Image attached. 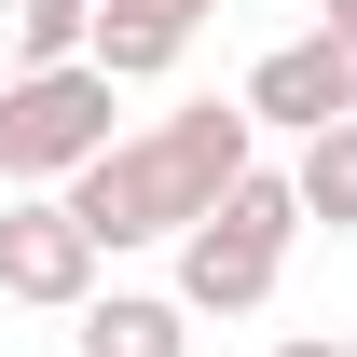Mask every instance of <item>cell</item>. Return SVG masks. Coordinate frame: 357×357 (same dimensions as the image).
Returning <instances> with one entry per match:
<instances>
[{
  "label": "cell",
  "mask_w": 357,
  "mask_h": 357,
  "mask_svg": "<svg viewBox=\"0 0 357 357\" xmlns=\"http://www.w3.org/2000/svg\"><path fill=\"white\" fill-rule=\"evenodd\" d=\"M83 357H192V303L178 289H96L83 303Z\"/></svg>",
  "instance_id": "52a82bcc"
},
{
  "label": "cell",
  "mask_w": 357,
  "mask_h": 357,
  "mask_svg": "<svg viewBox=\"0 0 357 357\" xmlns=\"http://www.w3.org/2000/svg\"><path fill=\"white\" fill-rule=\"evenodd\" d=\"M316 28H330V42H357V0H330V14H316Z\"/></svg>",
  "instance_id": "8fae6325"
},
{
  "label": "cell",
  "mask_w": 357,
  "mask_h": 357,
  "mask_svg": "<svg viewBox=\"0 0 357 357\" xmlns=\"http://www.w3.org/2000/svg\"><path fill=\"white\" fill-rule=\"evenodd\" d=\"M110 69H96V55H69V69H0V178H14V192H69V178L96 165V151H110Z\"/></svg>",
  "instance_id": "3957f363"
},
{
  "label": "cell",
  "mask_w": 357,
  "mask_h": 357,
  "mask_svg": "<svg viewBox=\"0 0 357 357\" xmlns=\"http://www.w3.org/2000/svg\"><path fill=\"white\" fill-rule=\"evenodd\" d=\"M248 165H261L248 96H192V110H165L151 137H110V151L69 178V220H83L96 248H178Z\"/></svg>",
  "instance_id": "6da1fadb"
},
{
  "label": "cell",
  "mask_w": 357,
  "mask_h": 357,
  "mask_svg": "<svg viewBox=\"0 0 357 357\" xmlns=\"http://www.w3.org/2000/svg\"><path fill=\"white\" fill-rule=\"evenodd\" d=\"M289 234H303L289 165H248L206 220L178 234V303H192V316H261V303H275V275H289Z\"/></svg>",
  "instance_id": "7a4b0ae2"
},
{
  "label": "cell",
  "mask_w": 357,
  "mask_h": 357,
  "mask_svg": "<svg viewBox=\"0 0 357 357\" xmlns=\"http://www.w3.org/2000/svg\"><path fill=\"white\" fill-rule=\"evenodd\" d=\"M234 96H248V124H261V137H316V124H344V55L316 42V28H303V42H261Z\"/></svg>",
  "instance_id": "5b68a950"
},
{
  "label": "cell",
  "mask_w": 357,
  "mask_h": 357,
  "mask_svg": "<svg viewBox=\"0 0 357 357\" xmlns=\"http://www.w3.org/2000/svg\"><path fill=\"white\" fill-rule=\"evenodd\" d=\"M0 42H14V69H69L96 42V0H0Z\"/></svg>",
  "instance_id": "9c48e42d"
},
{
  "label": "cell",
  "mask_w": 357,
  "mask_h": 357,
  "mask_svg": "<svg viewBox=\"0 0 357 357\" xmlns=\"http://www.w3.org/2000/svg\"><path fill=\"white\" fill-rule=\"evenodd\" d=\"M289 192H303V234H316V220H330V234H357V110L303 137V165H289Z\"/></svg>",
  "instance_id": "ba28073f"
},
{
  "label": "cell",
  "mask_w": 357,
  "mask_h": 357,
  "mask_svg": "<svg viewBox=\"0 0 357 357\" xmlns=\"http://www.w3.org/2000/svg\"><path fill=\"white\" fill-rule=\"evenodd\" d=\"M96 261H110V248L69 220V192H14V206H0V303L83 316L96 303Z\"/></svg>",
  "instance_id": "277c9868"
},
{
  "label": "cell",
  "mask_w": 357,
  "mask_h": 357,
  "mask_svg": "<svg viewBox=\"0 0 357 357\" xmlns=\"http://www.w3.org/2000/svg\"><path fill=\"white\" fill-rule=\"evenodd\" d=\"M206 14H220V0H96V42H83V55L110 69V83H165Z\"/></svg>",
  "instance_id": "8992f818"
},
{
  "label": "cell",
  "mask_w": 357,
  "mask_h": 357,
  "mask_svg": "<svg viewBox=\"0 0 357 357\" xmlns=\"http://www.w3.org/2000/svg\"><path fill=\"white\" fill-rule=\"evenodd\" d=\"M275 357H357V344H344V330H289Z\"/></svg>",
  "instance_id": "30bf717a"
}]
</instances>
